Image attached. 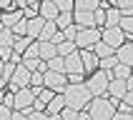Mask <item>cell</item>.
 Segmentation results:
<instances>
[{
    "label": "cell",
    "mask_w": 133,
    "mask_h": 120,
    "mask_svg": "<svg viewBox=\"0 0 133 120\" xmlns=\"http://www.w3.org/2000/svg\"><path fill=\"white\" fill-rule=\"evenodd\" d=\"M90 98L93 95L85 88V82H65V88H63V100L73 110H85V105L90 103Z\"/></svg>",
    "instance_id": "6da1fadb"
},
{
    "label": "cell",
    "mask_w": 133,
    "mask_h": 120,
    "mask_svg": "<svg viewBox=\"0 0 133 120\" xmlns=\"http://www.w3.org/2000/svg\"><path fill=\"white\" fill-rule=\"evenodd\" d=\"M85 113L90 115V120H111V115L116 113V100H111L108 95H96L85 105Z\"/></svg>",
    "instance_id": "7a4b0ae2"
},
{
    "label": "cell",
    "mask_w": 133,
    "mask_h": 120,
    "mask_svg": "<svg viewBox=\"0 0 133 120\" xmlns=\"http://www.w3.org/2000/svg\"><path fill=\"white\" fill-rule=\"evenodd\" d=\"M108 82H111V70H93L90 78L85 80V88L90 90V95H105V88H108Z\"/></svg>",
    "instance_id": "3957f363"
},
{
    "label": "cell",
    "mask_w": 133,
    "mask_h": 120,
    "mask_svg": "<svg viewBox=\"0 0 133 120\" xmlns=\"http://www.w3.org/2000/svg\"><path fill=\"white\" fill-rule=\"evenodd\" d=\"M33 100H35V90L30 88V85L13 90V110H23L28 115V113L33 110Z\"/></svg>",
    "instance_id": "277c9868"
},
{
    "label": "cell",
    "mask_w": 133,
    "mask_h": 120,
    "mask_svg": "<svg viewBox=\"0 0 133 120\" xmlns=\"http://www.w3.org/2000/svg\"><path fill=\"white\" fill-rule=\"evenodd\" d=\"M101 40V30L98 28H78V33H75V48H93V45Z\"/></svg>",
    "instance_id": "5b68a950"
},
{
    "label": "cell",
    "mask_w": 133,
    "mask_h": 120,
    "mask_svg": "<svg viewBox=\"0 0 133 120\" xmlns=\"http://www.w3.org/2000/svg\"><path fill=\"white\" fill-rule=\"evenodd\" d=\"M28 82H30V70L23 65V63H18L15 70H13V75H10V80H8V88L18 90V88H25Z\"/></svg>",
    "instance_id": "8992f818"
},
{
    "label": "cell",
    "mask_w": 133,
    "mask_h": 120,
    "mask_svg": "<svg viewBox=\"0 0 133 120\" xmlns=\"http://www.w3.org/2000/svg\"><path fill=\"white\" fill-rule=\"evenodd\" d=\"M101 40H103L105 45H111L113 50H116L121 43H126L128 38L121 33V28H118V25H113V28H101Z\"/></svg>",
    "instance_id": "52a82bcc"
},
{
    "label": "cell",
    "mask_w": 133,
    "mask_h": 120,
    "mask_svg": "<svg viewBox=\"0 0 133 120\" xmlns=\"http://www.w3.org/2000/svg\"><path fill=\"white\" fill-rule=\"evenodd\" d=\"M65 82H68L65 73H53V70H45V73H43V85L50 88L53 93H63Z\"/></svg>",
    "instance_id": "ba28073f"
},
{
    "label": "cell",
    "mask_w": 133,
    "mask_h": 120,
    "mask_svg": "<svg viewBox=\"0 0 133 120\" xmlns=\"http://www.w3.org/2000/svg\"><path fill=\"white\" fill-rule=\"evenodd\" d=\"M128 90V85H126V80H118V78H111V82H108V88H105V95L111 98V100H116L118 103L121 100V95Z\"/></svg>",
    "instance_id": "9c48e42d"
},
{
    "label": "cell",
    "mask_w": 133,
    "mask_h": 120,
    "mask_svg": "<svg viewBox=\"0 0 133 120\" xmlns=\"http://www.w3.org/2000/svg\"><path fill=\"white\" fill-rule=\"evenodd\" d=\"M63 70H65V75H68V73H85V70H83V63H81L78 50L63 58Z\"/></svg>",
    "instance_id": "30bf717a"
},
{
    "label": "cell",
    "mask_w": 133,
    "mask_h": 120,
    "mask_svg": "<svg viewBox=\"0 0 133 120\" xmlns=\"http://www.w3.org/2000/svg\"><path fill=\"white\" fill-rule=\"evenodd\" d=\"M78 55H81V63H83V70H85V73L98 70V58L93 55V50H88V48H78Z\"/></svg>",
    "instance_id": "8fae6325"
},
{
    "label": "cell",
    "mask_w": 133,
    "mask_h": 120,
    "mask_svg": "<svg viewBox=\"0 0 133 120\" xmlns=\"http://www.w3.org/2000/svg\"><path fill=\"white\" fill-rule=\"evenodd\" d=\"M113 55H116V60H118V63H126V65H131V63H133V45H131V40L121 43L118 48L113 50Z\"/></svg>",
    "instance_id": "7c38bea8"
},
{
    "label": "cell",
    "mask_w": 133,
    "mask_h": 120,
    "mask_svg": "<svg viewBox=\"0 0 133 120\" xmlns=\"http://www.w3.org/2000/svg\"><path fill=\"white\" fill-rule=\"evenodd\" d=\"M73 22L78 28H96L93 25V10H75L73 8Z\"/></svg>",
    "instance_id": "4fadbf2b"
},
{
    "label": "cell",
    "mask_w": 133,
    "mask_h": 120,
    "mask_svg": "<svg viewBox=\"0 0 133 120\" xmlns=\"http://www.w3.org/2000/svg\"><path fill=\"white\" fill-rule=\"evenodd\" d=\"M38 15L43 18V20H55V15H58V8L53 0H40L38 3Z\"/></svg>",
    "instance_id": "5bb4252c"
},
{
    "label": "cell",
    "mask_w": 133,
    "mask_h": 120,
    "mask_svg": "<svg viewBox=\"0 0 133 120\" xmlns=\"http://www.w3.org/2000/svg\"><path fill=\"white\" fill-rule=\"evenodd\" d=\"M20 18H25V15H23V10H18V8L0 13V22H3V28H13V25L20 20Z\"/></svg>",
    "instance_id": "9a60e30c"
},
{
    "label": "cell",
    "mask_w": 133,
    "mask_h": 120,
    "mask_svg": "<svg viewBox=\"0 0 133 120\" xmlns=\"http://www.w3.org/2000/svg\"><path fill=\"white\" fill-rule=\"evenodd\" d=\"M58 52H55V45L50 43V40H38V58L40 60H50L55 58Z\"/></svg>",
    "instance_id": "2e32d148"
},
{
    "label": "cell",
    "mask_w": 133,
    "mask_h": 120,
    "mask_svg": "<svg viewBox=\"0 0 133 120\" xmlns=\"http://www.w3.org/2000/svg\"><path fill=\"white\" fill-rule=\"evenodd\" d=\"M40 30H43V18H40V15H35V18H28V28H25V35H28V38H33V40H38Z\"/></svg>",
    "instance_id": "e0dca14e"
},
{
    "label": "cell",
    "mask_w": 133,
    "mask_h": 120,
    "mask_svg": "<svg viewBox=\"0 0 133 120\" xmlns=\"http://www.w3.org/2000/svg\"><path fill=\"white\" fill-rule=\"evenodd\" d=\"M63 105H65L63 93H55V95L50 98V103L45 105V115H55V113H60V110H63Z\"/></svg>",
    "instance_id": "ac0fdd59"
},
{
    "label": "cell",
    "mask_w": 133,
    "mask_h": 120,
    "mask_svg": "<svg viewBox=\"0 0 133 120\" xmlns=\"http://www.w3.org/2000/svg\"><path fill=\"white\" fill-rule=\"evenodd\" d=\"M111 78L128 80V78H131V65H126V63H116V65L111 68Z\"/></svg>",
    "instance_id": "d6986e66"
},
{
    "label": "cell",
    "mask_w": 133,
    "mask_h": 120,
    "mask_svg": "<svg viewBox=\"0 0 133 120\" xmlns=\"http://www.w3.org/2000/svg\"><path fill=\"white\" fill-rule=\"evenodd\" d=\"M118 28H121V33H123V35L131 40V35H133V18H131V15H123V13H121Z\"/></svg>",
    "instance_id": "ffe728a7"
},
{
    "label": "cell",
    "mask_w": 133,
    "mask_h": 120,
    "mask_svg": "<svg viewBox=\"0 0 133 120\" xmlns=\"http://www.w3.org/2000/svg\"><path fill=\"white\" fill-rule=\"evenodd\" d=\"M121 20V10L118 8H105V22H103V28H113V25H118Z\"/></svg>",
    "instance_id": "44dd1931"
},
{
    "label": "cell",
    "mask_w": 133,
    "mask_h": 120,
    "mask_svg": "<svg viewBox=\"0 0 133 120\" xmlns=\"http://www.w3.org/2000/svg\"><path fill=\"white\" fill-rule=\"evenodd\" d=\"M78 48H75L73 40H60L58 45H55V52H58L60 58H65V55H70V52H75Z\"/></svg>",
    "instance_id": "7402d4cb"
},
{
    "label": "cell",
    "mask_w": 133,
    "mask_h": 120,
    "mask_svg": "<svg viewBox=\"0 0 133 120\" xmlns=\"http://www.w3.org/2000/svg\"><path fill=\"white\" fill-rule=\"evenodd\" d=\"M90 50H93V55H96V58H105V55H113V48H111V45H105L103 40H98V43L93 45Z\"/></svg>",
    "instance_id": "603a6c76"
},
{
    "label": "cell",
    "mask_w": 133,
    "mask_h": 120,
    "mask_svg": "<svg viewBox=\"0 0 133 120\" xmlns=\"http://www.w3.org/2000/svg\"><path fill=\"white\" fill-rule=\"evenodd\" d=\"M55 28L58 30H63V28H68V25H70V22H73V10H70V13H58L55 15Z\"/></svg>",
    "instance_id": "cb8c5ba5"
},
{
    "label": "cell",
    "mask_w": 133,
    "mask_h": 120,
    "mask_svg": "<svg viewBox=\"0 0 133 120\" xmlns=\"http://www.w3.org/2000/svg\"><path fill=\"white\" fill-rule=\"evenodd\" d=\"M30 40H33V38H28V35H23V38H15V40H13V52H18V55L23 58V52H25V48L30 45Z\"/></svg>",
    "instance_id": "d4e9b609"
},
{
    "label": "cell",
    "mask_w": 133,
    "mask_h": 120,
    "mask_svg": "<svg viewBox=\"0 0 133 120\" xmlns=\"http://www.w3.org/2000/svg\"><path fill=\"white\" fill-rule=\"evenodd\" d=\"M55 22L53 20H43V30H40V35H38V40H50V35L55 33Z\"/></svg>",
    "instance_id": "484cf974"
},
{
    "label": "cell",
    "mask_w": 133,
    "mask_h": 120,
    "mask_svg": "<svg viewBox=\"0 0 133 120\" xmlns=\"http://www.w3.org/2000/svg\"><path fill=\"white\" fill-rule=\"evenodd\" d=\"M13 40H15V35H13V30H10V28H3V30H0V48H13Z\"/></svg>",
    "instance_id": "4316f807"
},
{
    "label": "cell",
    "mask_w": 133,
    "mask_h": 120,
    "mask_svg": "<svg viewBox=\"0 0 133 120\" xmlns=\"http://www.w3.org/2000/svg\"><path fill=\"white\" fill-rule=\"evenodd\" d=\"M101 0H73V8L75 10H96Z\"/></svg>",
    "instance_id": "83f0119b"
},
{
    "label": "cell",
    "mask_w": 133,
    "mask_h": 120,
    "mask_svg": "<svg viewBox=\"0 0 133 120\" xmlns=\"http://www.w3.org/2000/svg\"><path fill=\"white\" fill-rule=\"evenodd\" d=\"M45 65H48V70H53V73H65V70H63V58H60V55L45 60Z\"/></svg>",
    "instance_id": "f1b7e54d"
},
{
    "label": "cell",
    "mask_w": 133,
    "mask_h": 120,
    "mask_svg": "<svg viewBox=\"0 0 133 120\" xmlns=\"http://www.w3.org/2000/svg\"><path fill=\"white\" fill-rule=\"evenodd\" d=\"M25 28H28V18H20V20L15 22L10 30H13V35H15V38H23V35H25Z\"/></svg>",
    "instance_id": "f546056e"
},
{
    "label": "cell",
    "mask_w": 133,
    "mask_h": 120,
    "mask_svg": "<svg viewBox=\"0 0 133 120\" xmlns=\"http://www.w3.org/2000/svg\"><path fill=\"white\" fill-rule=\"evenodd\" d=\"M113 8H118L123 15H131V10H133V0H113Z\"/></svg>",
    "instance_id": "4dcf8cb0"
},
{
    "label": "cell",
    "mask_w": 133,
    "mask_h": 120,
    "mask_svg": "<svg viewBox=\"0 0 133 120\" xmlns=\"http://www.w3.org/2000/svg\"><path fill=\"white\" fill-rule=\"evenodd\" d=\"M116 63H118V60H116V55H105V58H98V68H101V70H111Z\"/></svg>",
    "instance_id": "1f68e13d"
},
{
    "label": "cell",
    "mask_w": 133,
    "mask_h": 120,
    "mask_svg": "<svg viewBox=\"0 0 133 120\" xmlns=\"http://www.w3.org/2000/svg\"><path fill=\"white\" fill-rule=\"evenodd\" d=\"M33 90H38V88H43V73H38V70H33L30 73V82H28Z\"/></svg>",
    "instance_id": "d6a6232c"
},
{
    "label": "cell",
    "mask_w": 133,
    "mask_h": 120,
    "mask_svg": "<svg viewBox=\"0 0 133 120\" xmlns=\"http://www.w3.org/2000/svg\"><path fill=\"white\" fill-rule=\"evenodd\" d=\"M55 8H58V13H70L73 10V0H53Z\"/></svg>",
    "instance_id": "836d02e7"
},
{
    "label": "cell",
    "mask_w": 133,
    "mask_h": 120,
    "mask_svg": "<svg viewBox=\"0 0 133 120\" xmlns=\"http://www.w3.org/2000/svg\"><path fill=\"white\" fill-rule=\"evenodd\" d=\"M60 33H63V38H65V40H75V33H78V25H75V22H70V25H68V28H63Z\"/></svg>",
    "instance_id": "e575fe53"
},
{
    "label": "cell",
    "mask_w": 133,
    "mask_h": 120,
    "mask_svg": "<svg viewBox=\"0 0 133 120\" xmlns=\"http://www.w3.org/2000/svg\"><path fill=\"white\" fill-rule=\"evenodd\" d=\"M60 118H63V120H78V110H73V108L63 105V110H60Z\"/></svg>",
    "instance_id": "d590c367"
},
{
    "label": "cell",
    "mask_w": 133,
    "mask_h": 120,
    "mask_svg": "<svg viewBox=\"0 0 133 120\" xmlns=\"http://www.w3.org/2000/svg\"><path fill=\"white\" fill-rule=\"evenodd\" d=\"M23 58H38V40H30V45L23 52Z\"/></svg>",
    "instance_id": "8d00e7d4"
},
{
    "label": "cell",
    "mask_w": 133,
    "mask_h": 120,
    "mask_svg": "<svg viewBox=\"0 0 133 120\" xmlns=\"http://www.w3.org/2000/svg\"><path fill=\"white\" fill-rule=\"evenodd\" d=\"M15 65H18V63H10V60H8L5 65H3V80H10V75H13V70H15Z\"/></svg>",
    "instance_id": "74e56055"
},
{
    "label": "cell",
    "mask_w": 133,
    "mask_h": 120,
    "mask_svg": "<svg viewBox=\"0 0 133 120\" xmlns=\"http://www.w3.org/2000/svg\"><path fill=\"white\" fill-rule=\"evenodd\" d=\"M20 63H23L25 68H28L30 73H33V70H38V63H40V58H23Z\"/></svg>",
    "instance_id": "f35d334b"
},
{
    "label": "cell",
    "mask_w": 133,
    "mask_h": 120,
    "mask_svg": "<svg viewBox=\"0 0 133 120\" xmlns=\"http://www.w3.org/2000/svg\"><path fill=\"white\" fill-rule=\"evenodd\" d=\"M68 82H85V73H68Z\"/></svg>",
    "instance_id": "ab89813d"
},
{
    "label": "cell",
    "mask_w": 133,
    "mask_h": 120,
    "mask_svg": "<svg viewBox=\"0 0 133 120\" xmlns=\"http://www.w3.org/2000/svg\"><path fill=\"white\" fill-rule=\"evenodd\" d=\"M28 120H48V115H45V110H30Z\"/></svg>",
    "instance_id": "60d3db41"
},
{
    "label": "cell",
    "mask_w": 133,
    "mask_h": 120,
    "mask_svg": "<svg viewBox=\"0 0 133 120\" xmlns=\"http://www.w3.org/2000/svg\"><path fill=\"white\" fill-rule=\"evenodd\" d=\"M23 15H25V18H35L38 15V5H25L23 8Z\"/></svg>",
    "instance_id": "b9f144b4"
},
{
    "label": "cell",
    "mask_w": 133,
    "mask_h": 120,
    "mask_svg": "<svg viewBox=\"0 0 133 120\" xmlns=\"http://www.w3.org/2000/svg\"><path fill=\"white\" fill-rule=\"evenodd\" d=\"M111 120H133V113H118V110H116L111 115Z\"/></svg>",
    "instance_id": "7bdbcfd3"
},
{
    "label": "cell",
    "mask_w": 133,
    "mask_h": 120,
    "mask_svg": "<svg viewBox=\"0 0 133 120\" xmlns=\"http://www.w3.org/2000/svg\"><path fill=\"white\" fill-rule=\"evenodd\" d=\"M10 55H13V48H0V60H3V63H8Z\"/></svg>",
    "instance_id": "ee69618b"
},
{
    "label": "cell",
    "mask_w": 133,
    "mask_h": 120,
    "mask_svg": "<svg viewBox=\"0 0 133 120\" xmlns=\"http://www.w3.org/2000/svg\"><path fill=\"white\" fill-rule=\"evenodd\" d=\"M10 113H13V108H8V105H0V120H10Z\"/></svg>",
    "instance_id": "f6af8a7d"
},
{
    "label": "cell",
    "mask_w": 133,
    "mask_h": 120,
    "mask_svg": "<svg viewBox=\"0 0 133 120\" xmlns=\"http://www.w3.org/2000/svg\"><path fill=\"white\" fill-rule=\"evenodd\" d=\"M10 120H28V115H25L23 110H13L10 113Z\"/></svg>",
    "instance_id": "bcb514c9"
},
{
    "label": "cell",
    "mask_w": 133,
    "mask_h": 120,
    "mask_svg": "<svg viewBox=\"0 0 133 120\" xmlns=\"http://www.w3.org/2000/svg\"><path fill=\"white\" fill-rule=\"evenodd\" d=\"M13 0H0V10H3V13H5V10H13Z\"/></svg>",
    "instance_id": "7dc6e473"
},
{
    "label": "cell",
    "mask_w": 133,
    "mask_h": 120,
    "mask_svg": "<svg viewBox=\"0 0 133 120\" xmlns=\"http://www.w3.org/2000/svg\"><path fill=\"white\" fill-rule=\"evenodd\" d=\"M78 120H90V115L85 110H78Z\"/></svg>",
    "instance_id": "c3c4849f"
},
{
    "label": "cell",
    "mask_w": 133,
    "mask_h": 120,
    "mask_svg": "<svg viewBox=\"0 0 133 120\" xmlns=\"http://www.w3.org/2000/svg\"><path fill=\"white\" fill-rule=\"evenodd\" d=\"M8 88V80H3V75H0V90H5Z\"/></svg>",
    "instance_id": "681fc988"
},
{
    "label": "cell",
    "mask_w": 133,
    "mask_h": 120,
    "mask_svg": "<svg viewBox=\"0 0 133 120\" xmlns=\"http://www.w3.org/2000/svg\"><path fill=\"white\" fill-rule=\"evenodd\" d=\"M48 120H63V118H60V113H55V115H48Z\"/></svg>",
    "instance_id": "f907efd6"
},
{
    "label": "cell",
    "mask_w": 133,
    "mask_h": 120,
    "mask_svg": "<svg viewBox=\"0 0 133 120\" xmlns=\"http://www.w3.org/2000/svg\"><path fill=\"white\" fill-rule=\"evenodd\" d=\"M25 3H28V5H38V3H40V0H25Z\"/></svg>",
    "instance_id": "816d5d0a"
},
{
    "label": "cell",
    "mask_w": 133,
    "mask_h": 120,
    "mask_svg": "<svg viewBox=\"0 0 133 120\" xmlns=\"http://www.w3.org/2000/svg\"><path fill=\"white\" fill-rule=\"evenodd\" d=\"M3 65H5V63H3V60H0V73H3Z\"/></svg>",
    "instance_id": "f5cc1de1"
},
{
    "label": "cell",
    "mask_w": 133,
    "mask_h": 120,
    "mask_svg": "<svg viewBox=\"0 0 133 120\" xmlns=\"http://www.w3.org/2000/svg\"><path fill=\"white\" fill-rule=\"evenodd\" d=\"M0 30H3V22H0Z\"/></svg>",
    "instance_id": "db71d44e"
},
{
    "label": "cell",
    "mask_w": 133,
    "mask_h": 120,
    "mask_svg": "<svg viewBox=\"0 0 133 120\" xmlns=\"http://www.w3.org/2000/svg\"><path fill=\"white\" fill-rule=\"evenodd\" d=\"M0 13H3V10H0Z\"/></svg>",
    "instance_id": "11a10c76"
}]
</instances>
